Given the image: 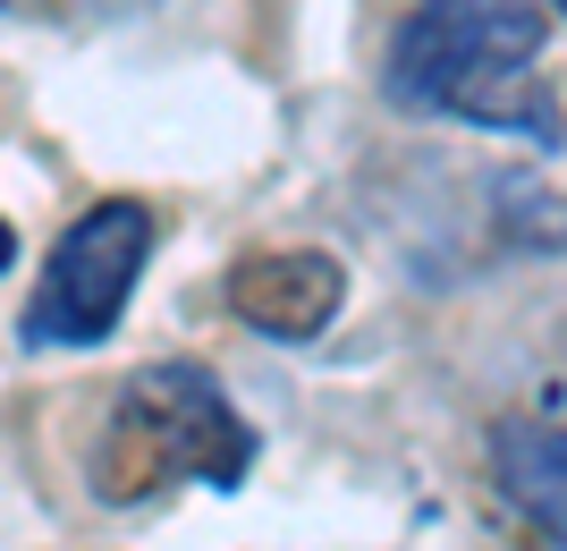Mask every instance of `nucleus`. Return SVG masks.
Instances as JSON below:
<instances>
[{"label": "nucleus", "instance_id": "1", "mask_svg": "<svg viewBox=\"0 0 567 551\" xmlns=\"http://www.w3.org/2000/svg\"><path fill=\"white\" fill-rule=\"evenodd\" d=\"M543 43L550 18L534 0H432L390 34L381 94L399 111H424V120H466L550 153L567 120L543 76Z\"/></svg>", "mask_w": 567, "mask_h": 551}, {"label": "nucleus", "instance_id": "2", "mask_svg": "<svg viewBox=\"0 0 567 551\" xmlns=\"http://www.w3.org/2000/svg\"><path fill=\"white\" fill-rule=\"evenodd\" d=\"M255 467V425L204 365H144L102 416L94 441V492L102 501H153L169 483L237 492Z\"/></svg>", "mask_w": 567, "mask_h": 551}, {"label": "nucleus", "instance_id": "3", "mask_svg": "<svg viewBox=\"0 0 567 551\" xmlns=\"http://www.w3.org/2000/svg\"><path fill=\"white\" fill-rule=\"evenodd\" d=\"M144 255H153V213L136 195H102L51 238L43 255V280L25 297V323L18 331L34 348H102L118 331V314L144 280Z\"/></svg>", "mask_w": 567, "mask_h": 551}, {"label": "nucleus", "instance_id": "4", "mask_svg": "<svg viewBox=\"0 0 567 551\" xmlns=\"http://www.w3.org/2000/svg\"><path fill=\"white\" fill-rule=\"evenodd\" d=\"M339 306H348V264L322 246H262L229 264V314L262 339L306 348L339 323Z\"/></svg>", "mask_w": 567, "mask_h": 551}, {"label": "nucleus", "instance_id": "5", "mask_svg": "<svg viewBox=\"0 0 567 551\" xmlns=\"http://www.w3.org/2000/svg\"><path fill=\"white\" fill-rule=\"evenodd\" d=\"M492 492L534 551H567V432L543 416L492 425Z\"/></svg>", "mask_w": 567, "mask_h": 551}, {"label": "nucleus", "instance_id": "6", "mask_svg": "<svg viewBox=\"0 0 567 551\" xmlns=\"http://www.w3.org/2000/svg\"><path fill=\"white\" fill-rule=\"evenodd\" d=\"M18 264V229H9V221H0V272Z\"/></svg>", "mask_w": 567, "mask_h": 551}, {"label": "nucleus", "instance_id": "7", "mask_svg": "<svg viewBox=\"0 0 567 551\" xmlns=\"http://www.w3.org/2000/svg\"><path fill=\"white\" fill-rule=\"evenodd\" d=\"M550 9H559V25H567V0H550Z\"/></svg>", "mask_w": 567, "mask_h": 551}]
</instances>
